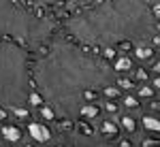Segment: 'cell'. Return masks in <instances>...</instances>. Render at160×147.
Masks as SVG:
<instances>
[{
  "label": "cell",
  "mask_w": 160,
  "mask_h": 147,
  "mask_svg": "<svg viewBox=\"0 0 160 147\" xmlns=\"http://www.w3.org/2000/svg\"><path fill=\"white\" fill-rule=\"evenodd\" d=\"M38 96L58 117L75 120L81 115L92 90L107 87L113 81V68L77 45L56 41L34 68Z\"/></svg>",
  "instance_id": "obj_1"
},
{
  "label": "cell",
  "mask_w": 160,
  "mask_h": 147,
  "mask_svg": "<svg viewBox=\"0 0 160 147\" xmlns=\"http://www.w3.org/2000/svg\"><path fill=\"white\" fill-rule=\"evenodd\" d=\"M68 32L88 45L111 47L122 41L156 43L154 13L145 0H107L100 7L68 19Z\"/></svg>",
  "instance_id": "obj_2"
},
{
  "label": "cell",
  "mask_w": 160,
  "mask_h": 147,
  "mask_svg": "<svg viewBox=\"0 0 160 147\" xmlns=\"http://www.w3.org/2000/svg\"><path fill=\"white\" fill-rule=\"evenodd\" d=\"M30 98V68L24 47L11 41L0 43V105L22 109Z\"/></svg>",
  "instance_id": "obj_3"
},
{
  "label": "cell",
  "mask_w": 160,
  "mask_h": 147,
  "mask_svg": "<svg viewBox=\"0 0 160 147\" xmlns=\"http://www.w3.org/2000/svg\"><path fill=\"white\" fill-rule=\"evenodd\" d=\"M49 22L32 17L30 13L15 7L11 0H0V34L2 37L38 45L49 34Z\"/></svg>",
  "instance_id": "obj_4"
},
{
  "label": "cell",
  "mask_w": 160,
  "mask_h": 147,
  "mask_svg": "<svg viewBox=\"0 0 160 147\" xmlns=\"http://www.w3.org/2000/svg\"><path fill=\"white\" fill-rule=\"evenodd\" d=\"M75 143L79 147H113L111 143L102 141V139H94V136H88V135H75Z\"/></svg>",
  "instance_id": "obj_5"
},
{
  "label": "cell",
  "mask_w": 160,
  "mask_h": 147,
  "mask_svg": "<svg viewBox=\"0 0 160 147\" xmlns=\"http://www.w3.org/2000/svg\"><path fill=\"white\" fill-rule=\"evenodd\" d=\"M28 130H30V136L34 139V141H38V143H45V141H49V136H51V132L43 126V124H30L28 126Z\"/></svg>",
  "instance_id": "obj_6"
},
{
  "label": "cell",
  "mask_w": 160,
  "mask_h": 147,
  "mask_svg": "<svg viewBox=\"0 0 160 147\" xmlns=\"http://www.w3.org/2000/svg\"><path fill=\"white\" fill-rule=\"evenodd\" d=\"M2 136H4L7 141L15 143V141H19L22 132H19V128H15V126H2Z\"/></svg>",
  "instance_id": "obj_7"
},
{
  "label": "cell",
  "mask_w": 160,
  "mask_h": 147,
  "mask_svg": "<svg viewBox=\"0 0 160 147\" xmlns=\"http://www.w3.org/2000/svg\"><path fill=\"white\" fill-rule=\"evenodd\" d=\"M143 126L148 130H160V120L158 117H152V115H145L143 117Z\"/></svg>",
  "instance_id": "obj_8"
},
{
  "label": "cell",
  "mask_w": 160,
  "mask_h": 147,
  "mask_svg": "<svg viewBox=\"0 0 160 147\" xmlns=\"http://www.w3.org/2000/svg\"><path fill=\"white\" fill-rule=\"evenodd\" d=\"M130 66H132V64H130L128 58H118L113 68H115V71H120V73H126V71H130Z\"/></svg>",
  "instance_id": "obj_9"
},
{
  "label": "cell",
  "mask_w": 160,
  "mask_h": 147,
  "mask_svg": "<svg viewBox=\"0 0 160 147\" xmlns=\"http://www.w3.org/2000/svg\"><path fill=\"white\" fill-rule=\"evenodd\" d=\"M120 126H124L128 132H132V130H135V120H132L130 115H124V117H120Z\"/></svg>",
  "instance_id": "obj_10"
},
{
  "label": "cell",
  "mask_w": 160,
  "mask_h": 147,
  "mask_svg": "<svg viewBox=\"0 0 160 147\" xmlns=\"http://www.w3.org/2000/svg\"><path fill=\"white\" fill-rule=\"evenodd\" d=\"M135 56H137V58H141V60H145V58L152 56V49H149L148 45H141V47L135 49Z\"/></svg>",
  "instance_id": "obj_11"
},
{
  "label": "cell",
  "mask_w": 160,
  "mask_h": 147,
  "mask_svg": "<svg viewBox=\"0 0 160 147\" xmlns=\"http://www.w3.org/2000/svg\"><path fill=\"white\" fill-rule=\"evenodd\" d=\"M100 130H102V135H115L118 128H115L113 122H102V128H100Z\"/></svg>",
  "instance_id": "obj_12"
},
{
  "label": "cell",
  "mask_w": 160,
  "mask_h": 147,
  "mask_svg": "<svg viewBox=\"0 0 160 147\" xmlns=\"http://www.w3.org/2000/svg\"><path fill=\"white\" fill-rule=\"evenodd\" d=\"M124 105H126V107H137L139 102H137V100H135V98H132V96H128V98H126V100H124Z\"/></svg>",
  "instance_id": "obj_13"
},
{
  "label": "cell",
  "mask_w": 160,
  "mask_h": 147,
  "mask_svg": "<svg viewBox=\"0 0 160 147\" xmlns=\"http://www.w3.org/2000/svg\"><path fill=\"white\" fill-rule=\"evenodd\" d=\"M152 13H154V17H158V19H160V2L152 7Z\"/></svg>",
  "instance_id": "obj_14"
},
{
  "label": "cell",
  "mask_w": 160,
  "mask_h": 147,
  "mask_svg": "<svg viewBox=\"0 0 160 147\" xmlns=\"http://www.w3.org/2000/svg\"><path fill=\"white\" fill-rule=\"evenodd\" d=\"M120 86H122L124 90H128V87H132V83H130L128 79H122V81H120Z\"/></svg>",
  "instance_id": "obj_15"
},
{
  "label": "cell",
  "mask_w": 160,
  "mask_h": 147,
  "mask_svg": "<svg viewBox=\"0 0 160 147\" xmlns=\"http://www.w3.org/2000/svg\"><path fill=\"white\" fill-rule=\"evenodd\" d=\"M141 96H152V90H149V87H143V90H141Z\"/></svg>",
  "instance_id": "obj_16"
},
{
  "label": "cell",
  "mask_w": 160,
  "mask_h": 147,
  "mask_svg": "<svg viewBox=\"0 0 160 147\" xmlns=\"http://www.w3.org/2000/svg\"><path fill=\"white\" fill-rule=\"evenodd\" d=\"M154 87H156V90H160V77H156V79H154Z\"/></svg>",
  "instance_id": "obj_17"
},
{
  "label": "cell",
  "mask_w": 160,
  "mask_h": 147,
  "mask_svg": "<svg viewBox=\"0 0 160 147\" xmlns=\"http://www.w3.org/2000/svg\"><path fill=\"white\" fill-rule=\"evenodd\" d=\"M154 71H156V73L160 75V62H156V64H154Z\"/></svg>",
  "instance_id": "obj_18"
},
{
  "label": "cell",
  "mask_w": 160,
  "mask_h": 147,
  "mask_svg": "<svg viewBox=\"0 0 160 147\" xmlns=\"http://www.w3.org/2000/svg\"><path fill=\"white\" fill-rule=\"evenodd\" d=\"M4 120V109H2V105H0V122Z\"/></svg>",
  "instance_id": "obj_19"
},
{
  "label": "cell",
  "mask_w": 160,
  "mask_h": 147,
  "mask_svg": "<svg viewBox=\"0 0 160 147\" xmlns=\"http://www.w3.org/2000/svg\"><path fill=\"white\" fill-rule=\"evenodd\" d=\"M145 2H154V4H158L160 0H145Z\"/></svg>",
  "instance_id": "obj_20"
},
{
  "label": "cell",
  "mask_w": 160,
  "mask_h": 147,
  "mask_svg": "<svg viewBox=\"0 0 160 147\" xmlns=\"http://www.w3.org/2000/svg\"><path fill=\"white\" fill-rule=\"evenodd\" d=\"M77 2H86V0H77Z\"/></svg>",
  "instance_id": "obj_21"
},
{
  "label": "cell",
  "mask_w": 160,
  "mask_h": 147,
  "mask_svg": "<svg viewBox=\"0 0 160 147\" xmlns=\"http://www.w3.org/2000/svg\"><path fill=\"white\" fill-rule=\"evenodd\" d=\"M156 28H158V30H160V24H158V26H156Z\"/></svg>",
  "instance_id": "obj_22"
},
{
  "label": "cell",
  "mask_w": 160,
  "mask_h": 147,
  "mask_svg": "<svg viewBox=\"0 0 160 147\" xmlns=\"http://www.w3.org/2000/svg\"><path fill=\"white\" fill-rule=\"evenodd\" d=\"M58 147H62V145H58Z\"/></svg>",
  "instance_id": "obj_23"
}]
</instances>
